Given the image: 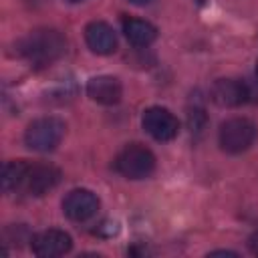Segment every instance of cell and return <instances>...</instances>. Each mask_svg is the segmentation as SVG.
<instances>
[{"label": "cell", "mask_w": 258, "mask_h": 258, "mask_svg": "<svg viewBox=\"0 0 258 258\" xmlns=\"http://www.w3.org/2000/svg\"><path fill=\"white\" fill-rule=\"evenodd\" d=\"M67 50V40L58 30L36 28L18 42V52L34 67H46L60 58Z\"/></svg>", "instance_id": "6da1fadb"}, {"label": "cell", "mask_w": 258, "mask_h": 258, "mask_svg": "<svg viewBox=\"0 0 258 258\" xmlns=\"http://www.w3.org/2000/svg\"><path fill=\"white\" fill-rule=\"evenodd\" d=\"M64 121L58 117H40L36 121H32L26 131H24V143L32 149V151H52L58 147V143L64 137Z\"/></svg>", "instance_id": "7a4b0ae2"}, {"label": "cell", "mask_w": 258, "mask_h": 258, "mask_svg": "<svg viewBox=\"0 0 258 258\" xmlns=\"http://www.w3.org/2000/svg\"><path fill=\"white\" fill-rule=\"evenodd\" d=\"M115 169L127 179H145L155 169V155L145 145H125L115 157Z\"/></svg>", "instance_id": "3957f363"}, {"label": "cell", "mask_w": 258, "mask_h": 258, "mask_svg": "<svg viewBox=\"0 0 258 258\" xmlns=\"http://www.w3.org/2000/svg\"><path fill=\"white\" fill-rule=\"evenodd\" d=\"M256 135H258V129L250 119L234 117L222 123L218 141L226 153H242L252 147V143L256 141Z\"/></svg>", "instance_id": "277c9868"}, {"label": "cell", "mask_w": 258, "mask_h": 258, "mask_svg": "<svg viewBox=\"0 0 258 258\" xmlns=\"http://www.w3.org/2000/svg\"><path fill=\"white\" fill-rule=\"evenodd\" d=\"M141 125L155 141H171L179 133L177 117L165 107H149V109H145V113L141 117Z\"/></svg>", "instance_id": "5b68a950"}, {"label": "cell", "mask_w": 258, "mask_h": 258, "mask_svg": "<svg viewBox=\"0 0 258 258\" xmlns=\"http://www.w3.org/2000/svg\"><path fill=\"white\" fill-rule=\"evenodd\" d=\"M99 210V198L91 189H73L62 200V212L73 222H85Z\"/></svg>", "instance_id": "8992f818"}, {"label": "cell", "mask_w": 258, "mask_h": 258, "mask_svg": "<svg viewBox=\"0 0 258 258\" xmlns=\"http://www.w3.org/2000/svg\"><path fill=\"white\" fill-rule=\"evenodd\" d=\"M212 101L220 107H240L246 101H250L248 85L238 79H218L210 89Z\"/></svg>", "instance_id": "52a82bcc"}, {"label": "cell", "mask_w": 258, "mask_h": 258, "mask_svg": "<svg viewBox=\"0 0 258 258\" xmlns=\"http://www.w3.org/2000/svg\"><path fill=\"white\" fill-rule=\"evenodd\" d=\"M58 181H60V171L54 165L36 163V165H28L22 189L30 196H44L46 191L54 189Z\"/></svg>", "instance_id": "ba28073f"}, {"label": "cell", "mask_w": 258, "mask_h": 258, "mask_svg": "<svg viewBox=\"0 0 258 258\" xmlns=\"http://www.w3.org/2000/svg\"><path fill=\"white\" fill-rule=\"evenodd\" d=\"M30 244H32V252L36 256L54 258V256L67 254L71 250V246H73V240L62 230H44V232L32 236Z\"/></svg>", "instance_id": "9c48e42d"}, {"label": "cell", "mask_w": 258, "mask_h": 258, "mask_svg": "<svg viewBox=\"0 0 258 258\" xmlns=\"http://www.w3.org/2000/svg\"><path fill=\"white\" fill-rule=\"evenodd\" d=\"M87 95H89L95 103H101V105H115V103L121 101L123 87H121V83H119L117 77L99 75V77H93V79L87 83Z\"/></svg>", "instance_id": "30bf717a"}, {"label": "cell", "mask_w": 258, "mask_h": 258, "mask_svg": "<svg viewBox=\"0 0 258 258\" xmlns=\"http://www.w3.org/2000/svg\"><path fill=\"white\" fill-rule=\"evenodd\" d=\"M85 40L87 46L97 54H111L117 48L115 30L103 20H95L85 28Z\"/></svg>", "instance_id": "8fae6325"}, {"label": "cell", "mask_w": 258, "mask_h": 258, "mask_svg": "<svg viewBox=\"0 0 258 258\" xmlns=\"http://www.w3.org/2000/svg\"><path fill=\"white\" fill-rule=\"evenodd\" d=\"M123 34L135 46H149L157 38V28L141 18H125L123 20Z\"/></svg>", "instance_id": "7c38bea8"}, {"label": "cell", "mask_w": 258, "mask_h": 258, "mask_svg": "<svg viewBox=\"0 0 258 258\" xmlns=\"http://www.w3.org/2000/svg\"><path fill=\"white\" fill-rule=\"evenodd\" d=\"M26 171H28V163L26 161H8L4 165V169H2V189L6 194L22 189Z\"/></svg>", "instance_id": "4fadbf2b"}, {"label": "cell", "mask_w": 258, "mask_h": 258, "mask_svg": "<svg viewBox=\"0 0 258 258\" xmlns=\"http://www.w3.org/2000/svg\"><path fill=\"white\" fill-rule=\"evenodd\" d=\"M248 248H250L252 254L258 256V230H254V232L250 234V238H248Z\"/></svg>", "instance_id": "5bb4252c"}, {"label": "cell", "mask_w": 258, "mask_h": 258, "mask_svg": "<svg viewBox=\"0 0 258 258\" xmlns=\"http://www.w3.org/2000/svg\"><path fill=\"white\" fill-rule=\"evenodd\" d=\"M131 4H137V6H143V4H149L151 0H129Z\"/></svg>", "instance_id": "9a60e30c"}, {"label": "cell", "mask_w": 258, "mask_h": 258, "mask_svg": "<svg viewBox=\"0 0 258 258\" xmlns=\"http://www.w3.org/2000/svg\"><path fill=\"white\" fill-rule=\"evenodd\" d=\"M69 2H73V4H77V2H83V0H69Z\"/></svg>", "instance_id": "2e32d148"}, {"label": "cell", "mask_w": 258, "mask_h": 258, "mask_svg": "<svg viewBox=\"0 0 258 258\" xmlns=\"http://www.w3.org/2000/svg\"><path fill=\"white\" fill-rule=\"evenodd\" d=\"M256 77H258V62H256Z\"/></svg>", "instance_id": "e0dca14e"}]
</instances>
